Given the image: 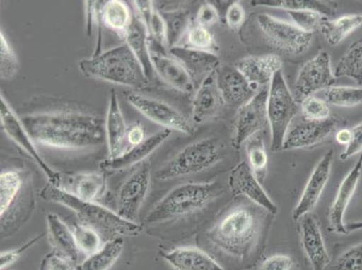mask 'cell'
<instances>
[{
	"label": "cell",
	"instance_id": "6da1fadb",
	"mask_svg": "<svg viewBox=\"0 0 362 270\" xmlns=\"http://www.w3.org/2000/svg\"><path fill=\"white\" fill-rule=\"evenodd\" d=\"M21 120L33 141L45 146L83 150L102 146L107 141L104 121L83 112L25 115Z\"/></svg>",
	"mask_w": 362,
	"mask_h": 270
},
{
	"label": "cell",
	"instance_id": "7a4b0ae2",
	"mask_svg": "<svg viewBox=\"0 0 362 270\" xmlns=\"http://www.w3.org/2000/svg\"><path fill=\"white\" fill-rule=\"evenodd\" d=\"M39 196L47 202L59 204L71 209L82 225L97 230L105 242L123 236H138L143 232V227L136 222L122 218L117 213L97 202L78 199L50 183L42 187Z\"/></svg>",
	"mask_w": 362,
	"mask_h": 270
},
{
	"label": "cell",
	"instance_id": "3957f363",
	"mask_svg": "<svg viewBox=\"0 0 362 270\" xmlns=\"http://www.w3.org/2000/svg\"><path fill=\"white\" fill-rule=\"evenodd\" d=\"M261 217L252 207L240 206L230 211L206 232V239L227 254L245 259L258 242Z\"/></svg>",
	"mask_w": 362,
	"mask_h": 270
},
{
	"label": "cell",
	"instance_id": "277c9868",
	"mask_svg": "<svg viewBox=\"0 0 362 270\" xmlns=\"http://www.w3.org/2000/svg\"><path fill=\"white\" fill-rule=\"evenodd\" d=\"M86 77L110 83L143 88L149 82L143 67L126 42L78 62Z\"/></svg>",
	"mask_w": 362,
	"mask_h": 270
},
{
	"label": "cell",
	"instance_id": "5b68a950",
	"mask_svg": "<svg viewBox=\"0 0 362 270\" xmlns=\"http://www.w3.org/2000/svg\"><path fill=\"white\" fill-rule=\"evenodd\" d=\"M223 193L218 182L186 183L171 189L150 210L146 225H157L193 215Z\"/></svg>",
	"mask_w": 362,
	"mask_h": 270
},
{
	"label": "cell",
	"instance_id": "8992f818",
	"mask_svg": "<svg viewBox=\"0 0 362 270\" xmlns=\"http://www.w3.org/2000/svg\"><path fill=\"white\" fill-rule=\"evenodd\" d=\"M225 150L223 141L217 137L194 141L159 168L156 177L164 181L202 172L218 163L225 156Z\"/></svg>",
	"mask_w": 362,
	"mask_h": 270
},
{
	"label": "cell",
	"instance_id": "52a82bcc",
	"mask_svg": "<svg viewBox=\"0 0 362 270\" xmlns=\"http://www.w3.org/2000/svg\"><path fill=\"white\" fill-rule=\"evenodd\" d=\"M298 111V102L289 90L282 71H279L273 76L269 84L268 102H267L272 151H282L286 134Z\"/></svg>",
	"mask_w": 362,
	"mask_h": 270
},
{
	"label": "cell",
	"instance_id": "ba28073f",
	"mask_svg": "<svg viewBox=\"0 0 362 270\" xmlns=\"http://www.w3.org/2000/svg\"><path fill=\"white\" fill-rule=\"evenodd\" d=\"M257 23L265 41L275 50L287 54H301L311 45L313 34L301 30L291 23L265 13L257 16Z\"/></svg>",
	"mask_w": 362,
	"mask_h": 270
},
{
	"label": "cell",
	"instance_id": "9c48e42d",
	"mask_svg": "<svg viewBox=\"0 0 362 270\" xmlns=\"http://www.w3.org/2000/svg\"><path fill=\"white\" fill-rule=\"evenodd\" d=\"M268 88H262L255 97L237 110L233 121L231 143L235 150L241 149L243 144L259 134L268 121L267 102H268Z\"/></svg>",
	"mask_w": 362,
	"mask_h": 270
},
{
	"label": "cell",
	"instance_id": "30bf717a",
	"mask_svg": "<svg viewBox=\"0 0 362 270\" xmlns=\"http://www.w3.org/2000/svg\"><path fill=\"white\" fill-rule=\"evenodd\" d=\"M151 169L149 161L139 164L122 184L117 196V213L122 218L134 222L149 192Z\"/></svg>",
	"mask_w": 362,
	"mask_h": 270
},
{
	"label": "cell",
	"instance_id": "8fae6325",
	"mask_svg": "<svg viewBox=\"0 0 362 270\" xmlns=\"http://www.w3.org/2000/svg\"><path fill=\"white\" fill-rule=\"evenodd\" d=\"M0 122H1L2 129L6 135L32 158L33 160L45 173V175L47 177L49 183L54 185L60 172L52 169L42 159L40 153L36 149L35 141H33L30 134L23 124L21 117L16 114L11 105L8 104L2 94L1 98H0Z\"/></svg>",
	"mask_w": 362,
	"mask_h": 270
},
{
	"label": "cell",
	"instance_id": "7c38bea8",
	"mask_svg": "<svg viewBox=\"0 0 362 270\" xmlns=\"http://www.w3.org/2000/svg\"><path fill=\"white\" fill-rule=\"evenodd\" d=\"M346 121L337 117L324 121L303 120L289 127L286 134L282 151L304 149L321 143L332 134L344 128Z\"/></svg>",
	"mask_w": 362,
	"mask_h": 270
},
{
	"label": "cell",
	"instance_id": "4fadbf2b",
	"mask_svg": "<svg viewBox=\"0 0 362 270\" xmlns=\"http://www.w3.org/2000/svg\"><path fill=\"white\" fill-rule=\"evenodd\" d=\"M127 101L148 119L161 125L165 129L175 130L186 134H192V124L176 108L156 98L137 93L127 95Z\"/></svg>",
	"mask_w": 362,
	"mask_h": 270
},
{
	"label": "cell",
	"instance_id": "5bb4252c",
	"mask_svg": "<svg viewBox=\"0 0 362 270\" xmlns=\"http://www.w3.org/2000/svg\"><path fill=\"white\" fill-rule=\"evenodd\" d=\"M335 76L332 71L331 58L328 52L322 50L314 58L305 62L296 80V91L298 100L327 90L334 84Z\"/></svg>",
	"mask_w": 362,
	"mask_h": 270
},
{
	"label": "cell",
	"instance_id": "9a60e30c",
	"mask_svg": "<svg viewBox=\"0 0 362 270\" xmlns=\"http://www.w3.org/2000/svg\"><path fill=\"white\" fill-rule=\"evenodd\" d=\"M228 185L233 196H245L272 215H277V205L266 193L258 177L246 161H242L233 168L229 175Z\"/></svg>",
	"mask_w": 362,
	"mask_h": 270
},
{
	"label": "cell",
	"instance_id": "2e32d148",
	"mask_svg": "<svg viewBox=\"0 0 362 270\" xmlns=\"http://www.w3.org/2000/svg\"><path fill=\"white\" fill-rule=\"evenodd\" d=\"M149 50L153 70L161 80L182 93H192L195 90V84L189 72L169 52L151 39H149Z\"/></svg>",
	"mask_w": 362,
	"mask_h": 270
},
{
	"label": "cell",
	"instance_id": "e0dca14e",
	"mask_svg": "<svg viewBox=\"0 0 362 270\" xmlns=\"http://www.w3.org/2000/svg\"><path fill=\"white\" fill-rule=\"evenodd\" d=\"M52 186L78 199L97 202L106 193L107 177L100 172H60Z\"/></svg>",
	"mask_w": 362,
	"mask_h": 270
},
{
	"label": "cell",
	"instance_id": "ac0fdd59",
	"mask_svg": "<svg viewBox=\"0 0 362 270\" xmlns=\"http://www.w3.org/2000/svg\"><path fill=\"white\" fill-rule=\"evenodd\" d=\"M334 159V151L329 150L318 161L317 166L303 191L300 200L293 211V219L299 221L305 216L310 213L317 206L325 186L330 177L332 161Z\"/></svg>",
	"mask_w": 362,
	"mask_h": 270
},
{
	"label": "cell",
	"instance_id": "d6986e66",
	"mask_svg": "<svg viewBox=\"0 0 362 270\" xmlns=\"http://www.w3.org/2000/svg\"><path fill=\"white\" fill-rule=\"evenodd\" d=\"M170 135L171 131L165 129V128L158 131L147 137L139 146H133L131 150L124 151L122 155L102 160L100 168L106 172L113 173L127 170L136 164H141L150 154L156 151Z\"/></svg>",
	"mask_w": 362,
	"mask_h": 270
},
{
	"label": "cell",
	"instance_id": "ffe728a7",
	"mask_svg": "<svg viewBox=\"0 0 362 270\" xmlns=\"http://www.w3.org/2000/svg\"><path fill=\"white\" fill-rule=\"evenodd\" d=\"M282 65V59L279 55L264 54L240 59L235 67L257 90L271 84L273 76L281 71Z\"/></svg>",
	"mask_w": 362,
	"mask_h": 270
},
{
	"label": "cell",
	"instance_id": "44dd1931",
	"mask_svg": "<svg viewBox=\"0 0 362 270\" xmlns=\"http://www.w3.org/2000/svg\"><path fill=\"white\" fill-rule=\"evenodd\" d=\"M225 101L216 81V72L197 87L192 100V120L197 124L213 119L221 113Z\"/></svg>",
	"mask_w": 362,
	"mask_h": 270
},
{
	"label": "cell",
	"instance_id": "7402d4cb",
	"mask_svg": "<svg viewBox=\"0 0 362 270\" xmlns=\"http://www.w3.org/2000/svg\"><path fill=\"white\" fill-rule=\"evenodd\" d=\"M169 54L184 66L195 85L202 84L206 77L221 67L218 56L213 52L176 46L170 49Z\"/></svg>",
	"mask_w": 362,
	"mask_h": 270
},
{
	"label": "cell",
	"instance_id": "603a6c76",
	"mask_svg": "<svg viewBox=\"0 0 362 270\" xmlns=\"http://www.w3.org/2000/svg\"><path fill=\"white\" fill-rule=\"evenodd\" d=\"M299 232L303 249L313 269L325 270L331 262V259L325 247L320 227L310 213L299 220Z\"/></svg>",
	"mask_w": 362,
	"mask_h": 270
},
{
	"label": "cell",
	"instance_id": "cb8c5ba5",
	"mask_svg": "<svg viewBox=\"0 0 362 270\" xmlns=\"http://www.w3.org/2000/svg\"><path fill=\"white\" fill-rule=\"evenodd\" d=\"M362 172V155L358 157L357 163L344 177L337 191L334 203H332L329 222L332 230L340 235H347L346 226L344 223V215L349 204L356 191L358 181Z\"/></svg>",
	"mask_w": 362,
	"mask_h": 270
},
{
	"label": "cell",
	"instance_id": "d4e9b609",
	"mask_svg": "<svg viewBox=\"0 0 362 270\" xmlns=\"http://www.w3.org/2000/svg\"><path fill=\"white\" fill-rule=\"evenodd\" d=\"M216 81L223 101L230 105H245L257 92L235 67H220L216 71Z\"/></svg>",
	"mask_w": 362,
	"mask_h": 270
},
{
	"label": "cell",
	"instance_id": "484cf974",
	"mask_svg": "<svg viewBox=\"0 0 362 270\" xmlns=\"http://www.w3.org/2000/svg\"><path fill=\"white\" fill-rule=\"evenodd\" d=\"M105 130L110 151V158H116L124 153V141L127 140V128L122 113L117 91H110V105L105 121Z\"/></svg>",
	"mask_w": 362,
	"mask_h": 270
},
{
	"label": "cell",
	"instance_id": "4316f807",
	"mask_svg": "<svg viewBox=\"0 0 362 270\" xmlns=\"http://www.w3.org/2000/svg\"><path fill=\"white\" fill-rule=\"evenodd\" d=\"M161 257L174 270H226L204 252L194 247H177Z\"/></svg>",
	"mask_w": 362,
	"mask_h": 270
},
{
	"label": "cell",
	"instance_id": "83f0119b",
	"mask_svg": "<svg viewBox=\"0 0 362 270\" xmlns=\"http://www.w3.org/2000/svg\"><path fill=\"white\" fill-rule=\"evenodd\" d=\"M46 225L49 242L54 249V252L60 253L71 262L77 263L81 253L76 243L74 230L55 213H47Z\"/></svg>",
	"mask_w": 362,
	"mask_h": 270
},
{
	"label": "cell",
	"instance_id": "f1b7e54d",
	"mask_svg": "<svg viewBox=\"0 0 362 270\" xmlns=\"http://www.w3.org/2000/svg\"><path fill=\"white\" fill-rule=\"evenodd\" d=\"M124 42L140 61L148 80L153 78V67L149 50V32L139 16H134L129 28L124 36Z\"/></svg>",
	"mask_w": 362,
	"mask_h": 270
},
{
	"label": "cell",
	"instance_id": "f546056e",
	"mask_svg": "<svg viewBox=\"0 0 362 270\" xmlns=\"http://www.w3.org/2000/svg\"><path fill=\"white\" fill-rule=\"evenodd\" d=\"M123 238H116L105 242L78 266L77 270H108L117 262L124 250Z\"/></svg>",
	"mask_w": 362,
	"mask_h": 270
},
{
	"label": "cell",
	"instance_id": "4dcf8cb0",
	"mask_svg": "<svg viewBox=\"0 0 362 270\" xmlns=\"http://www.w3.org/2000/svg\"><path fill=\"white\" fill-rule=\"evenodd\" d=\"M253 6L281 8L287 11H311L322 16H332L337 12V4L319 1V0H255Z\"/></svg>",
	"mask_w": 362,
	"mask_h": 270
},
{
	"label": "cell",
	"instance_id": "1f68e13d",
	"mask_svg": "<svg viewBox=\"0 0 362 270\" xmlns=\"http://www.w3.org/2000/svg\"><path fill=\"white\" fill-rule=\"evenodd\" d=\"M362 25V14L347 15L334 20H322L320 25L325 40L332 46L340 44Z\"/></svg>",
	"mask_w": 362,
	"mask_h": 270
},
{
	"label": "cell",
	"instance_id": "d6a6232c",
	"mask_svg": "<svg viewBox=\"0 0 362 270\" xmlns=\"http://www.w3.org/2000/svg\"><path fill=\"white\" fill-rule=\"evenodd\" d=\"M25 177L21 171L4 170L0 175V213L4 216L13 204L21 196Z\"/></svg>",
	"mask_w": 362,
	"mask_h": 270
},
{
	"label": "cell",
	"instance_id": "836d02e7",
	"mask_svg": "<svg viewBox=\"0 0 362 270\" xmlns=\"http://www.w3.org/2000/svg\"><path fill=\"white\" fill-rule=\"evenodd\" d=\"M102 16L104 25L124 36L134 16H132L130 8L126 3L120 0H110L104 3Z\"/></svg>",
	"mask_w": 362,
	"mask_h": 270
},
{
	"label": "cell",
	"instance_id": "e575fe53",
	"mask_svg": "<svg viewBox=\"0 0 362 270\" xmlns=\"http://www.w3.org/2000/svg\"><path fill=\"white\" fill-rule=\"evenodd\" d=\"M167 25L168 44L169 49L180 46V42L192 26L189 13L183 6L173 11L160 12Z\"/></svg>",
	"mask_w": 362,
	"mask_h": 270
},
{
	"label": "cell",
	"instance_id": "d590c367",
	"mask_svg": "<svg viewBox=\"0 0 362 270\" xmlns=\"http://www.w3.org/2000/svg\"><path fill=\"white\" fill-rule=\"evenodd\" d=\"M334 76L335 78H350L362 85V39L352 42L339 61Z\"/></svg>",
	"mask_w": 362,
	"mask_h": 270
},
{
	"label": "cell",
	"instance_id": "8d00e7d4",
	"mask_svg": "<svg viewBox=\"0 0 362 270\" xmlns=\"http://www.w3.org/2000/svg\"><path fill=\"white\" fill-rule=\"evenodd\" d=\"M246 153L248 157L249 165L255 173L259 181L265 179L267 166H268V155H267L264 141L259 134L250 138L246 141Z\"/></svg>",
	"mask_w": 362,
	"mask_h": 270
},
{
	"label": "cell",
	"instance_id": "74e56055",
	"mask_svg": "<svg viewBox=\"0 0 362 270\" xmlns=\"http://www.w3.org/2000/svg\"><path fill=\"white\" fill-rule=\"evenodd\" d=\"M76 243L80 253L90 256L98 252L104 245V240L100 233L81 223H74L72 225Z\"/></svg>",
	"mask_w": 362,
	"mask_h": 270
},
{
	"label": "cell",
	"instance_id": "f35d334b",
	"mask_svg": "<svg viewBox=\"0 0 362 270\" xmlns=\"http://www.w3.org/2000/svg\"><path fill=\"white\" fill-rule=\"evenodd\" d=\"M184 39L185 40H184L183 47L213 52V54L219 50L211 32L199 25L190 26Z\"/></svg>",
	"mask_w": 362,
	"mask_h": 270
},
{
	"label": "cell",
	"instance_id": "ab89813d",
	"mask_svg": "<svg viewBox=\"0 0 362 270\" xmlns=\"http://www.w3.org/2000/svg\"><path fill=\"white\" fill-rule=\"evenodd\" d=\"M325 100L339 107H352L362 103V88L332 87L327 88Z\"/></svg>",
	"mask_w": 362,
	"mask_h": 270
},
{
	"label": "cell",
	"instance_id": "60d3db41",
	"mask_svg": "<svg viewBox=\"0 0 362 270\" xmlns=\"http://www.w3.org/2000/svg\"><path fill=\"white\" fill-rule=\"evenodd\" d=\"M19 62L14 49L4 33L0 34V75L2 80H11L18 74Z\"/></svg>",
	"mask_w": 362,
	"mask_h": 270
},
{
	"label": "cell",
	"instance_id": "b9f144b4",
	"mask_svg": "<svg viewBox=\"0 0 362 270\" xmlns=\"http://www.w3.org/2000/svg\"><path fill=\"white\" fill-rule=\"evenodd\" d=\"M301 112L303 118L309 121H324L331 117L327 102L314 95L301 101Z\"/></svg>",
	"mask_w": 362,
	"mask_h": 270
},
{
	"label": "cell",
	"instance_id": "7bdbcfd3",
	"mask_svg": "<svg viewBox=\"0 0 362 270\" xmlns=\"http://www.w3.org/2000/svg\"><path fill=\"white\" fill-rule=\"evenodd\" d=\"M334 270H362V242L351 247L335 260Z\"/></svg>",
	"mask_w": 362,
	"mask_h": 270
},
{
	"label": "cell",
	"instance_id": "ee69618b",
	"mask_svg": "<svg viewBox=\"0 0 362 270\" xmlns=\"http://www.w3.org/2000/svg\"><path fill=\"white\" fill-rule=\"evenodd\" d=\"M292 19L293 24L301 30L313 34L320 28L322 16L311 11H287Z\"/></svg>",
	"mask_w": 362,
	"mask_h": 270
},
{
	"label": "cell",
	"instance_id": "f6af8a7d",
	"mask_svg": "<svg viewBox=\"0 0 362 270\" xmlns=\"http://www.w3.org/2000/svg\"><path fill=\"white\" fill-rule=\"evenodd\" d=\"M147 29L148 32H149L150 39L169 52L166 22L164 20L163 15L160 14L157 8Z\"/></svg>",
	"mask_w": 362,
	"mask_h": 270
},
{
	"label": "cell",
	"instance_id": "bcb514c9",
	"mask_svg": "<svg viewBox=\"0 0 362 270\" xmlns=\"http://www.w3.org/2000/svg\"><path fill=\"white\" fill-rule=\"evenodd\" d=\"M258 270H300L298 262L291 255L274 254L268 257L259 266Z\"/></svg>",
	"mask_w": 362,
	"mask_h": 270
},
{
	"label": "cell",
	"instance_id": "7dc6e473",
	"mask_svg": "<svg viewBox=\"0 0 362 270\" xmlns=\"http://www.w3.org/2000/svg\"><path fill=\"white\" fill-rule=\"evenodd\" d=\"M39 270H75L74 263L60 253L52 252L42 259Z\"/></svg>",
	"mask_w": 362,
	"mask_h": 270
},
{
	"label": "cell",
	"instance_id": "c3c4849f",
	"mask_svg": "<svg viewBox=\"0 0 362 270\" xmlns=\"http://www.w3.org/2000/svg\"><path fill=\"white\" fill-rule=\"evenodd\" d=\"M41 238L42 235L36 236L34 239L26 242L25 245L19 247L18 249L6 250V252H1V256H0V269L4 270L8 268V266L14 264L16 262H18L19 258H21L23 253L31 249Z\"/></svg>",
	"mask_w": 362,
	"mask_h": 270
},
{
	"label": "cell",
	"instance_id": "681fc988",
	"mask_svg": "<svg viewBox=\"0 0 362 270\" xmlns=\"http://www.w3.org/2000/svg\"><path fill=\"white\" fill-rule=\"evenodd\" d=\"M197 25L207 28L215 25L220 20L219 12L215 6L206 2L200 6L197 14Z\"/></svg>",
	"mask_w": 362,
	"mask_h": 270
},
{
	"label": "cell",
	"instance_id": "f907efd6",
	"mask_svg": "<svg viewBox=\"0 0 362 270\" xmlns=\"http://www.w3.org/2000/svg\"><path fill=\"white\" fill-rule=\"evenodd\" d=\"M245 21V11L241 3L232 2L226 12V22L233 30L239 29Z\"/></svg>",
	"mask_w": 362,
	"mask_h": 270
},
{
	"label": "cell",
	"instance_id": "816d5d0a",
	"mask_svg": "<svg viewBox=\"0 0 362 270\" xmlns=\"http://www.w3.org/2000/svg\"><path fill=\"white\" fill-rule=\"evenodd\" d=\"M351 140L344 153L341 154L342 160L350 159L352 156L362 153V123L351 128Z\"/></svg>",
	"mask_w": 362,
	"mask_h": 270
},
{
	"label": "cell",
	"instance_id": "f5cc1de1",
	"mask_svg": "<svg viewBox=\"0 0 362 270\" xmlns=\"http://www.w3.org/2000/svg\"><path fill=\"white\" fill-rule=\"evenodd\" d=\"M103 1H91L87 0L85 1V16H86V35L91 36L95 29V23H96L98 8Z\"/></svg>",
	"mask_w": 362,
	"mask_h": 270
},
{
	"label": "cell",
	"instance_id": "db71d44e",
	"mask_svg": "<svg viewBox=\"0 0 362 270\" xmlns=\"http://www.w3.org/2000/svg\"><path fill=\"white\" fill-rule=\"evenodd\" d=\"M133 3L138 13L137 16H139L141 20L144 22V24L146 25L148 28L151 18H153L154 12L156 11L153 2L150 1V0H136V1H134Z\"/></svg>",
	"mask_w": 362,
	"mask_h": 270
},
{
	"label": "cell",
	"instance_id": "11a10c76",
	"mask_svg": "<svg viewBox=\"0 0 362 270\" xmlns=\"http://www.w3.org/2000/svg\"><path fill=\"white\" fill-rule=\"evenodd\" d=\"M146 138V129L141 122L132 125L127 131V140L132 146H139Z\"/></svg>",
	"mask_w": 362,
	"mask_h": 270
},
{
	"label": "cell",
	"instance_id": "9f6ffc18",
	"mask_svg": "<svg viewBox=\"0 0 362 270\" xmlns=\"http://www.w3.org/2000/svg\"><path fill=\"white\" fill-rule=\"evenodd\" d=\"M335 140L337 141L338 143L347 146L351 140V129H348V128L344 127L337 131V134H335Z\"/></svg>",
	"mask_w": 362,
	"mask_h": 270
},
{
	"label": "cell",
	"instance_id": "6f0895ef",
	"mask_svg": "<svg viewBox=\"0 0 362 270\" xmlns=\"http://www.w3.org/2000/svg\"><path fill=\"white\" fill-rule=\"evenodd\" d=\"M345 226H346L348 233L354 232V230H362V221H360V222L349 223L347 225H345Z\"/></svg>",
	"mask_w": 362,
	"mask_h": 270
}]
</instances>
